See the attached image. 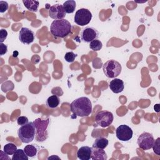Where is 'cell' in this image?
<instances>
[{
	"mask_svg": "<svg viewBox=\"0 0 160 160\" xmlns=\"http://www.w3.org/2000/svg\"><path fill=\"white\" fill-rule=\"evenodd\" d=\"M8 36V32L4 29H1L0 31V42L2 43V42L6 39Z\"/></svg>",
	"mask_w": 160,
	"mask_h": 160,
	"instance_id": "obj_28",
	"label": "cell"
},
{
	"mask_svg": "<svg viewBox=\"0 0 160 160\" xmlns=\"http://www.w3.org/2000/svg\"><path fill=\"white\" fill-rule=\"evenodd\" d=\"M109 87L114 93L118 94L122 92L124 90V82L121 79L114 78V79L110 81L109 84Z\"/></svg>",
	"mask_w": 160,
	"mask_h": 160,
	"instance_id": "obj_13",
	"label": "cell"
},
{
	"mask_svg": "<svg viewBox=\"0 0 160 160\" xmlns=\"http://www.w3.org/2000/svg\"><path fill=\"white\" fill-rule=\"evenodd\" d=\"M9 8L8 3L6 1H0V12L3 13L6 12Z\"/></svg>",
	"mask_w": 160,
	"mask_h": 160,
	"instance_id": "obj_27",
	"label": "cell"
},
{
	"mask_svg": "<svg viewBox=\"0 0 160 160\" xmlns=\"http://www.w3.org/2000/svg\"><path fill=\"white\" fill-rule=\"evenodd\" d=\"M154 142V139L152 134L146 132L140 134L137 141L139 148L142 150H149L152 148Z\"/></svg>",
	"mask_w": 160,
	"mask_h": 160,
	"instance_id": "obj_8",
	"label": "cell"
},
{
	"mask_svg": "<svg viewBox=\"0 0 160 160\" xmlns=\"http://www.w3.org/2000/svg\"><path fill=\"white\" fill-rule=\"evenodd\" d=\"M62 6L66 13L71 14L74 11L76 7V3L74 0H68L63 3Z\"/></svg>",
	"mask_w": 160,
	"mask_h": 160,
	"instance_id": "obj_19",
	"label": "cell"
},
{
	"mask_svg": "<svg viewBox=\"0 0 160 160\" xmlns=\"http://www.w3.org/2000/svg\"><path fill=\"white\" fill-rule=\"evenodd\" d=\"M154 109L156 112H159V104H155V106H154Z\"/></svg>",
	"mask_w": 160,
	"mask_h": 160,
	"instance_id": "obj_30",
	"label": "cell"
},
{
	"mask_svg": "<svg viewBox=\"0 0 160 160\" xmlns=\"http://www.w3.org/2000/svg\"><path fill=\"white\" fill-rule=\"evenodd\" d=\"M160 138H158L156 140H154L153 146H152V149L153 151L155 154L157 155H160Z\"/></svg>",
	"mask_w": 160,
	"mask_h": 160,
	"instance_id": "obj_25",
	"label": "cell"
},
{
	"mask_svg": "<svg viewBox=\"0 0 160 160\" xmlns=\"http://www.w3.org/2000/svg\"><path fill=\"white\" fill-rule=\"evenodd\" d=\"M24 151L29 158H34L38 153V148L34 144L26 145L24 148Z\"/></svg>",
	"mask_w": 160,
	"mask_h": 160,
	"instance_id": "obj_20",
	"label": "cell"
},
{
	"mask_svg": "<svg viewBox=\"0 0 160 160\" xmlns=\"http://www.w3.org/2000/svg\"><path fill=\"white\" fill-rule=\"evenodd\" d=\"M0 48H1V52H0L1 56H3L4 54L7 53V52H8V46H7V45H6L3 43H1L0 44Z\"/></svg>",
	"mask_w": 160,
	"mask_h": 160,
	"instance_id": "obj_29",
	"label": "cell"
},
{
	"mask_svg": "<svg viewBox=\"0 0 160 160\" xmlns=\"http://www.w3.org/2000/svg\"><path fill=\"white\" fill-rule=\"evenodd\" d=\"M72 26L66 19L54 20L50 26V32L55 38H64L71 32Z\"/></svg>",
	"mask_w": 160,
	"mask_h": 160,
	"instance_id": "obj_2",
	"label": "cell"
},
{
	"mask_svg": "<svg viewBox=\"0 0 160 160\" xmlns=\"http://www.w3.org/2000/svg\"><path fill=\"white\" fill-rule=\"evenodd\" d=\"M76 56H77V54H74L73 52L72 51L68 52L64 55V59L68 62H72L74 61Z\"/></svg>",
	"mask_w": 160,
	"mask_h": 160,
	"instance_id": "obj_24",
	"label": "cell"
},
{
	"mask_svg": "<svg viewBox=\"0 0 160 160\" xmlns=\"http://www.w3.org/2000/svg\"><path fill=\"white\" fill-rule=\"evenodd\" d=\"M19 40L24 44H29L34 40V32L28 28L23 27L19 31Z\"/></svg>",
	"mask_w": 160,
	"mask_h": 160,
	"instance_id": "obj_12",
	"label": "cell"
},
{
	"mask_svg": "<svg viewBox=\"0 0 160 160\" xmlns=\"http://www.w3.org/2000/svg\"><path fill=\"white\" fill-rule=\"evenodd\" d=\"M24 6L31 12H36L38 11L39 2L38 1L33 0H23Z\"/></svg>",
	"mask_w": 160,
	"mask_h": 160,
	"instance_id": "obj_17",
	"label": "cell"
},
{
	"mask_svg": "<svg viewBox=\"0 0 160 160\" xmlns=\"http://www.w3.org/2000/svg\"><path fill=\"white\" fill-rule=\"evenodd\" d=\"M92 149L89 146H82L77 151V156L81 160H89L91 159Z\"/></svg>",
	"mask_w": 160,
	"mask_h": 160,
	"instance_id": "obj_14",
	"label": "cell"
},
{
	"mask_svg": "<svg viewBox=\"0 0 160 160\" xmlns=\"http://www.w3.org/2000/svg\"><path fill=\"white\" fill-rule=\"evenodd\" d=\"M102 70L105 76L109 78H116L122 70L121 64L114 59L106 61L102 66Z\"/></svg>",
	"mask_w": 160,
	"mask_h": 160,
	"instance_id": "obj_5",
	"label": "cell"
},
{
	"mask_svg": "<svg viewBox=\"0 0 160 160\" xmlns=\"http://www.w3.org/2000/svg\"><path fill=\"white\" fill-rule=\"evenodd\" d=\"M108 143H109V141L106 138L99 137L95 139L94 142L92 144V148L104 149L107 147V146L108 145Z\"/></svg>",
	"mask_w": 160,
	"mask_h": 160,
	"instance_id": "obj_16",
	"label": "cell"
},
{
	"mask_svg": "<svg viewBox=\"0 0 160 160\" xmlns=\"http://www.w3.org/2000/svg\"><path fill=\"white\" fill-rule=\"evenodd\" d=\"M114 119L113 114L108 111H99L95 117L96 122L102 128H106L110 126Z\"/></svg>",
	"mask_w": 160,
	"mask_h": 160,
	"instance_id": "obj_7",
	"label": "cell"
},
{
	"mask_svg": "<svg viewBox=\"0 0 160 160\" xmlns=\"http://www.w3.org/2000/svg\"><path fill=\"white\" fill-rule=\"evenodd\" d=\"M92 19V13L86 8L78 9L74 15V21L78 25L83 26L88 24Z\"/></svg>",
	"mask_w": 160,
	"mask_h": 160,
	"instance_id": "obj_6",
	"label": "cell"
},
{
	"mask_svg": "<svg viewBox=\"0 0 160 160\" xmlns=\"http://www.w3.org/2000/svg\"><path fill=\"white\" fill-rule=\"evenodd\" d=\"M29 122V120L26 116H19L17 119V123L18 125L23 126Z\"/></svg>",
	"mask_w": 160,
	"mask_h": 160,
	"instance_id": "obj_26",
	"label": "cell"
},
{
	"mask_svg": "<svg viewBox=\"0 0 160 160\" xmlns=\"http://www.w3.org/2000/svg\"><path fill=\"white\" fill-rule=\"evenodd\" d=\"M98 36V30L93 27H86L81 32V38L85 42H90L94 39H97Z\"/></svg>",
	"mask_w": 160,
	"mask_h": 160,
	"instance_id": "obj_10",
	"label": "cell"
},
{
	"mask_svg": "<svg viewBox=\"0 0 160 160\" xmlns=\"http://www.w3.org/2000/svg\"><path fill=\"white\" fill-rule=\"evenodd\" d=\"M102 42L99 39H94L90 42L89 43V48L91 49L94 51H99L102 49Z\"/></svg>",
	"mask_w": 160,
	"mask_h": 160,
	"instance_id": "obj_23",
	"label": "cell"
},
{
	"mask_svg": "<svg viewBox=\"0 0 160 160\" xmlns=\"http://www.w3.org/2000/svg\"><path fill=\"white\" fill-rule=\"evenodd\" d=\"M28 158L24 151L21 149H17L12 156V160H28Z\"/></svg>",
	"mask_w": 160,
	"mask_h": 160,
	"instance_id": "obj_21",
	"label": "cell"
},
{
	"mask_svg": "<svg viewBox=\"0 0 160 160\" xmlns=\"http://www.w3.org/2000/svg\"><path fill=\"white\" fill-rule=\"evenodd\" d=\"M116 135L119 140L128 141L132 138L133 131L128 125L121 124L116 128Z\"/></svg>",
	"mask_w": 160,
	"mask_h": 160,
	"instance_id": "obj_9",
	"label": "cell"
},
{
	"mask_svg": "<svg viewBox=\"0 0 160 160\" xmlns=\"http://www.w3.org/2000/svg\"><path fill=\"white\" fill-rule=\"evenodd\" d=\"M18 136L23 143L32 142L36 136V128L33 122H29L28 124L21 126L18 131Z\"/></svg>",
	"mask_w": 160,
	"mask_h": 160,
	"instance_id": "obj_4",
	"label": "cell"
},
{
	"mask_svg": "<svg viewBox=\"0 0 160 160\" xmlns=\"http://www.w3.org/2000/svg\"><path fill=\"white\" fill-rule=\"evenodd\" d=\"M108 158L106 152L103 149L94 148L92 149L91 159L93 160H106Z\"/></svg>",
	"mask_w": 160,
	"mask_h": 160,
	"instance_id": "obj_15",
	"label": "cell"
},
{
	"mask_svg": "<svg viewBox=\"0 0 160 160\" xmlns=\"http://www.w3.org/2000/svg\"><path fill=\"white\" fill-rule=\"evenodd\" d=\"M59 102H60L59 98L56 95H52L49 96L46 101L47 107L51 109L57 108L59 106Z\"/></svg>",
	"mask_w": 160,
	"mask_h": 160,
	"instance_id": "obj_18",
	"label": "cell"
},
{
	"mask_svg": "<svg viewBox=\"0 0 160 160\" xmlns=\"http://www.w3.org/2000/svg\"><path fill=\"white\" fill-rule=\"evenodd\" d=\"M17 150V147L14 143H8L4 145L3 151L7 155H12Z\"/></svg>",
	"mask_w": 160,
	"mask_h": 160,
	"instance_id": "obj_22",
	"label": "cell"
},
{
	"mask_svg": "<svg viewBox=\"0 0 160 160\" xmlns=\"http://www.w3.org/2000/svg\"><path fill=\"white\" fill-rule=\"evenodd\" d=\"M36 128L35 139L38 142H43L48 138V126L49 119L48 118L46 119L37 118L32 121Z\"/></svg>",
	"mask_w": 160,
	"mask_h": 160,
	"instance_id": "obj_3",
	"label": "cell"
},
{
	"mask_svg": "<svg viewBox=\"0 0 160 160\" xmlns=\"http://www.w3.org/2000/svg\"><path fill=\"white\" fill-rule=\"evenodd\" d=\"M70 109L71 112L77 116H88L92 112V103L88 97H80L71 103Z\"/></svg>",
	"mask_w": 160,
	"mask_h": 160,
	"instance_id": "obj_1",
	"label": "cell"
},
{
	"mask_svg": "<svg viewBox=\"0 0 160 160\" xmlns=\"http://www.w3.org/2000/svg\"><path fill=\"white\" fill-rule=\"evenodd\" d=\"M66 14L62 5L60 4L52 5L49 9V16L54 20L64 19L66 16Z\"/></svg>",
	"mask_w": 160,
	"mask_h": 160,
	"instance_id": "obj_11",
	"label": "cell"
}]
</instances>
